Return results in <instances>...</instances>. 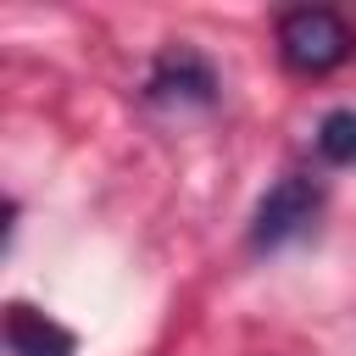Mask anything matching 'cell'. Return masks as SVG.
I'll use <instances>...</instances> for the list:
<instances>
[{
	"instance_id": "obj_1",
	"label": "cell",
	"mask_w": 356,
	"mask_h": 356,
	"mask_svg": "<svg viewBox=\"0 0 356 356\" xmlns=\"http://www.w3.org/2000/svg\"><path fill=\"white\" fill-rule=\"evenodd\" d=\"M356 28L334 6H295L278 17V61L300 78H328L350 61Z\"/></svg>"
},
{
	"instance_id": "obj_2",
	"label": "cell",
	"mask_w": 356,
	"mask_h": 356,
	"mask_svg": "<svg viewBox=\"0 0 356 356\" xmlns=\"http://www.w3.org/2000/svg\"><path fill=\"white\" fill-rule=\"evenodd\" d=\"M323 200H328V195H323V184H317L312 172H284V178L256 200L250 228H245V245H250L256 256H273V250L306 239V234L317 228V217H323Z\"/></svg>"
},
{
	"instance_id": "obj_3",
	"label": "cell",
	"mask_w": 356,
	"mask_h": 356,
	"mask_svg": "<svg viewBox=\"0 0 356 356\" xmlns=\"http://www.w3.org/2000/svg\"><path fill=\"white\" fill-rule=\"evenodd\" d=\"M139 95H145V106H161V111H211L222 100V78L206 50H195L189 39H172L145 67Z\"/></svg>"
},
{
	"instance_id": "obj_4",
	"label": "cell",
	"mask_w": 356,
	"mask_h": 356,
	"mask_svg": "<svg viewBox=\"0 0 356 356\" xmlns=\"http://www.w3.org/2000/svg\"><path fill=\"white\" fill-rule=\"evenodd\" d=\"M6 350L11 356H78V334L39 312L33 300H6Z\"/></svg>"
},
{
	"instance_id": "obj_5",
	"label": "cell",
	"mask_w": 356,
	"mask_h": 356,
	"mask_svg": "<svg viewBox=\"0 0 356 356\" xmlns=\"http://www.w3.org/2000/svg\"><path fill=\"white\" fill-rule=\"evenodd\" d=\"M312 150H317L323 167H356V106L323 111V122L312 134Z\"/></svg>"
}]
</instances>
